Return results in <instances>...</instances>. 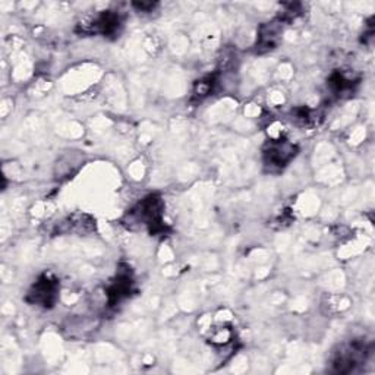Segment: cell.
Returning a JSON list of instances; mask_svg holds the SVG:
<instances>
[{"instance_id":"6da1fadb","label":"cell","mask_w":375,"mask_h":375,"mask_svg":"<svg viewBox=\"0 0 375 375\" xmlns=\"http://www.w3.org/2000/svg\"><path fill=\"white\" fill-rule=\"evenodd\" d=\"M294 154L297 153H294L293 145L288 142L275 141L270 144V149L266 151V163L275 167H283L292 160Z\"/></svg>"},{"instance_id":"7a4b0ae2","label":"cell","mask_w":375,"mask_h":375,"mask_svg":"<svg viewBox=\"0 0 375 375\" xmlns=\"http://www.w3.org/2000/svg\"><path fill=\"white\" fill-rule=\"evenodd\" d=\"M56 292H58V283L50 280L49 277L41 279L34 289L30 292V298L32 303H40L43 306H50L56 298Z\"/></svg>"}]
</instances>
